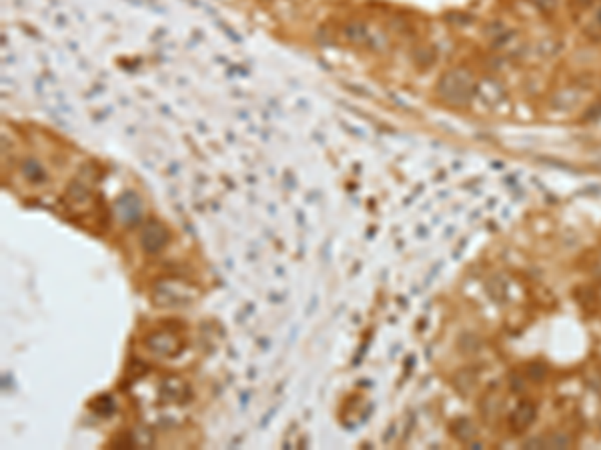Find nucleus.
<instances>
[{"instance_id": "2", "label": "nucleus", "mask_w": 601, "mask_h": 450, "mask_svg": "<svg viewBox=\"0 0 601 450\" xmlns=\"http://www.w3.org/2000/svg\"><path fill=\"white\" fill-rule=\"evenodd\" d=\"M147 347L150 350H154V354L169 356V354H175L176 350L180 349V342L176 340L173 334L156 332V334H150V338L147 340Z\"/></svg>"}, {"instance_id": "1", "label": "nucleus", "mask_w": 601, "mask_h": 450, "mask_svg": "<svg viewBox=\"0 0 601 450\" xmlns=\"http://www.w3.org/2000/svg\"><path fill=\"white\" fill-rule=\"evenodd\" d=\"M167 238H169L167 236V230L161 225L152 223V225H149L143 230L141 242H143V247H145L147 252H158V250L167 245Z\"/></svg>"}]
</instances>
